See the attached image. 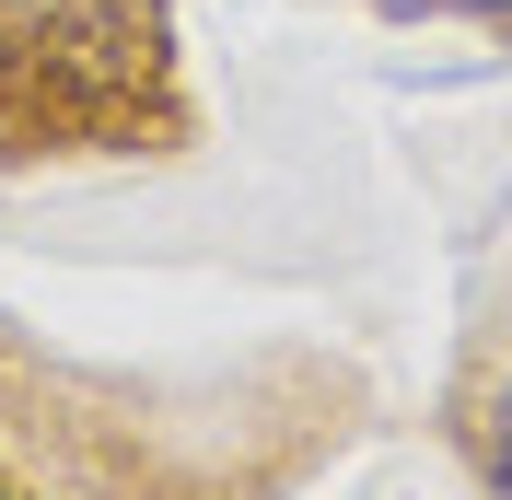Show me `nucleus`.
Masks as SVG:
<instances>
[{
  "label": "nucleus",
  "mask_w": 512,
  "mask_h": 500,
  "mask_svg": "<svg viewBox=\"0 0 512 500\" xmlns=\"http://www.w3.org/2000/svg\"><path fill=\"white\" fill-rule=\"evenodd\" d=\"M454 431H466V466L489 477V500H512V373H489L478 396L454 407Z\"/></svg>",
  "instance_id": "2"
},
{
  "label": "nucleus",
  "mask_w": 512,
  "mask_h": 500,
  "mask_svg": "<svg viewBox=\"0 0 512 500\" xmlns=\"http://www.w3.org/2000/svg\"><path fill=\"white\" fill-rule=\"evenodd\" d=\"M187 140L175 0H0V163H140Z\"/></svg>",
  "instance_id": "1"
},
{
  "label": "nucleus",
  "mask_w": 512,
  "mask_h": 500,
  "mask_svg": "<svg viewBox=\"0 0 512 500\" xmlns=\"http://www.w3.org/2000/svg\"><path fill=\"white\" fill-rule=\"evenodd\" d=\"M0 500H12V477H0Z\"/></svg>",
  "instance_id": "4"
},
{
  "label": "nucleus",
  "mask_w": 512,
  "mask_h": 500,
  "mask_svg": "<svg viewBox=\"0 0 512 500\" xmlns=\"http://www.w3.org/2000/svg\"><path fill=\"white\" fill-rule=\"evenodd\" d=\"M373 12H454V24H489V35H512V0H373Z\"/></svg>",
  "instance_id": "3"
}]
</instances>
